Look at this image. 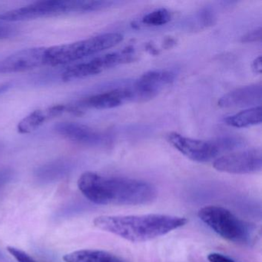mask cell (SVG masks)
Masks as SVG:
<instances>
[{"label": "cell", "instance_id": "6da1fadb", "mask_svg": "<svg viewBox=\"0 0 262 262\" xmlns=\"http://www.w3.org/2000/svg\"><path fill=\"white\" fill-rule=\"evenodd\" d=\"M78 187L88 200L96 205H147L157 197L156 188L145 181L108 177L92 171L79 177Z\"/></svg>", "mask_w": 262, "mask_h": 262}, {"label": "cell", "instance_id": "7a4b0ae2", "mask_svg": "<svg viewBox=\"0 0 262 262\" xmlns=\"http://www.w3.org/2000/svg\"><path fill=\"white\" fill-rule=\"evenodd\" d=\"M185 217L167 214L101 215L95 226L131 242H144L165 235L186 225Z\"/></svg>", "mask_w": 262, "mask_h": 262}, {"label": "cell", "instance_id": "3957f363", "mask_svg": "<svg viewBox=\"0 0 262 262\" xmlns=\"http://www.w3.org/2000/svg\"><path fill=\"white\" fill-rule=\"evenodd\" d=\"M114 4L116 3L112 1L47 0L6 12L0 16V19L7 23L22 22L71 13H91L110 8Z\"/></svg>", "mask_w": 262, "mask_h": 262}, {"label": "cell", "instance_id": "277c9868", "mask_svg": "<svg viewBox=\"0 0 262 262\" xmlns=\"http://www.w3.org/2000/svg\"><path fill=\"white\" fill-rule=\"evenodd\" d=\"M123 40L120 33H108L72 43L47 48L45 66L59 67L77 62L113 48Z\"/></svg>", "mask_w": 262, "mask_h": 262}, {"label": "cell", "instance_id": "5b68a950", "mask_svg": "<svg viewBox=\"0 0 262 262\" xmlns=\"http://www.w3.org/2000/svg\"><path fill=\"white\" fill-rule=\"evenodd\" d=\"M200 220L219 235L230 242L249 244L252 242L254 228L223 207L208 205L198 212Z\"/></svg>", "mask_w": 262, "mask_h": 262}, {"label": "cell", "instance_id": "8992f818", "mask_svg": "<svg viewBox=\"0 0 262 262\" xmlns=\"http://www.w3.org/2000/svg\"><path fill=\"white\" fill-rule=\"evenodd\" d=\"M134 53L129 49L97 56L88 62L76 64L66 70L62 74L65 82L85 79L99 74L108 69L133 60Z\"/></svg>", "mask_w": 262, "mask_h": 262}, {"label": "cell", "instance_id": "52a82bcc", "mask_svg": "<svg viewBox=\"0 0 262 262\" xmlns=\"http://www.w3.org/2000/svg\"><path fill=\"white\" fill-rule=\"evenodd\" d=\"M167 140L183 156L199 163L215 160L222 153L217 141L208 142L191 139L176 133L168 134Z\"/></svg>", "mask_w": 262, "mask_h": 262}, {"label": "cell", "instance_id": "ba28073f", "mask_svg": "<svg viewBox=\"0 0 262 262\" xmlns=\"http://www.w3.org/2000/svg\"><path fill=\"white\" fill-rule=\"evenodd\" d=\"M217 171L229 174H246L258 172L262 168L260 149L245 150L220 156L213 163Z\"/></svg>", "mask_w": 262, "mask_h": 262}, {"label": "cell", "instance_id": "9c48e42d", "mask_svg": "<svg viewBox=\"0 0 262 262\" xmlns=\"http://www.w3.org/2000/svg\"><path fill=\"white\" fill-rule=\"evenodd\" d=\"M176 73L169 70H152L142 75L129 85L133 102H145L156 97L165 87L171 85Z\"/></svg>", "mask_w": 262, "mask_h": 262}, {"label": "cell", "instance_id": "30bf717a", "mask_svg": "<svg viewBox=\"0 0 262 262\" xmlns=\"http://www.w3.org/2000/svg\"><path fill=\"white\" fill-rule=\"evenodd\" d=\"M45 47L19 50L0 60V74L24 73L45 66Z\"/></svg>", "mask_w": 262, "mask_h": 262}, {"label": "cell", "instance_id": "8fae6325", "mask_svg": "<svg viewBox=\"0 0 262 262\" xmlns=\"http://www.w3.org/2000/svg\"><path fill=\"white\" fill-rule=\"evenodd\" d=\"M54 130L62 137L81 145L98 146L108 142L107 135L77 122H59Z\"/></svg>", "mask_w": 262, "mask_h": 262}, {"label": "cell", "instance_id": "7c38bea8", "mask_svg": "<svg viewBox=\"0 0 262 262\" xmlns=\"http://www.w3.org/2000/svg\"><path fill=\"white\" fill-rule=\"evenodd\" d=\"M128 102H133V96L129 85H125L89 96L73 105L81 112L80 108L110 110Z\"/></svg>", "mask_w": 262, "mask_h": 262}, {"label": "cell", "instance_id": "4fadbf2b", "mask_svg": "<svg viewBox=\"0 0 262 262\" xmlns=\"http://www.w3.org/2000/svg\"><path fill=\"white\" fill-rule=\"evenodd\" d=\"M262 85L260 83L245 85L224 95L219 99L217 105L221 108H234L256 107L260 105Z\"/></svg>", "mask_w": 262, "mask_h": 262}, {"label": "cell", "instance_id": "5bb4252c", "mask_svg": "<svg viewBox=\"0 0 262 262\" xmlns=\"http://www.w3.org/2000/svg\"><path fill=\"white\" fill-rule=\"evenodd\" d=\"M67 112L72 113L70 105H56L47 107L43 110H35L19 122L18 132L20 134L31 133L50 119L61 116Z\"/></svg>", "mask_w": 262, "mask_h": 262}, {"label": "cell", "instance_id": "9a60e30c", "mask_svg": "<svg viewBox=\"0 0 262 262\" xmlns=\"http://www.w3.org/2000/svg\"><path fill=\"white\" fill-rule=\"evenodd\" d=\"M74 168L72 159H62L50 161L38 167L34 171L36 180L41 183L50 184L58 182L70 176Z\"/></svg>", "mask_w": 262, "mask_h": 262}, {"label": "cell", "instance_id": "2e32d148", "mask_svg": "<svg viewBox=\"0 0 262 262\" xmlns=\"http://www.w3.org/2000/svg\"><path fill=\"white\" fill-rule=\"evenodd\" d=\"M65 262H126L122 257L102 250L85 249L73 251L63 257Z\"/></svg>", "mask_w": 262, "mask_h": 262}, {"label": "cell", "instance_id": "e0dca14e", "mask_svg": "<svg viewBox=\"0 0 262 262\" xmlns=\"http://www.w3.org/2000/svg\"><path fill=\"white\" fill-rule=\"evenodd\" d=\"M261 122V106L252 107L225 119V123L233 128H248Z\"/></svg>", "mask_w": 262, "mask_h": 262}, {"label": "cell", "instance_id": "ac0fdd59", "mask_svg": "<svg viewBox=\"0 0 262 262\" xmlns=\"http://www.w3.org/2000/svg\"><path fill=\"white\" fill-rule=\"evenodd\" d=\"M171 19V13L166 9L161 8L144 16L141 23L145 27H161L169 23Z\"/></svg>", "mask_w": 262, "mask_h": 262}, {"label": "cell", "instance_id": "d6986e66", "mask_svg": "<svg viewBox=\"0 0 262 262\" xmlns=\"http://www.w3.org/2000/svg\"><path fill=\"white\" fill-rule=\"evenodd\" d=\"M7 250L18 262H39L36 259L31 257L30 254H27L23 250L19 249V248L9 246Z\"/></svg>", "mask_w": 262, "mask_h": 262}, {"label": "cell", "instance_id": "ffe728a7", "mask_svg": "<svg viewBox=\"0 0 262 262\" xmlns=\"http://www.w3.org/2000/svg\"><path fill=\"white\" fill-rule=\"evenodd\" d=\"M13 171L10 168H0V191L12 180Z\"/></svg>", "mask_w": 262, "mask_h": 262}, {"label": "cell", "instance_id": "44dd1931", "mask_svg": "<svg viewBox=\"0 0 262 262\" xmlns=\"http://www.w3.org/2000/svg\"><path fill=\"white\" fill-rule=\"evenodd\" d=\"M261 40V28L255 29L245 34L242 38V42H255Z\"/></svg>", "mask_w": 262, "mask_h": 262}, {"label": "cell", "instance_id": "7402d4cb", "mask_svg": "<svg viewBox=\"0 0 262 262\" xmlns=\"http://www.w3.org/2000/svg\"><path fill=\"white\" fill-rule=\"evenodd\" d=\"M16 30L15 27L7 24H0V40L14 36Z\"/></svg>", "mask_w": 262, "mask_h": 262}, {"label": "cell", "instance_id": "603a6c76", "mask_svg": "<svg viewBox=\"0 0 262 262\" xmlns=\"http://www.w3.org/2000/svg\"><path fill=\"white\" fill-rule=\"evenodd\" d=\"M208 260L209 262H237L228 256L215 252L208 254Z\"/></svg>", "mask_w": 262, "mask_h": 262}, {"label": "cell", "instance_id": "cb8c5ba5", "mask_svg": "<svg viewBox=\"0 0 262 262\" xmlns=\"http://www.w3.org/2000/svg\"><path fill=\"white\" fill-rule=\"evenodd\" d=\"M252 67L253 72L256 74L260 75L261 74L262 72V59L261 56H258V57L256 58L252 62Z\"/></svg>", "mask_w": 262, "mask_h": 262}, {"label": "cell", "instance_id": "d4e9b609", "mask_svg": "<svg viewBox=\"0 0 262 262\" xmlns=\"http://www.w3.org/2000/svg\"><path fill=\"white\" fill-rule=\"evenodd\" d=\"M11 86L12 85L10 83H5L0 85V94H2V93H5V92L8 91Z\"/></svg>", "mask_w": 262, "mask_h": 262}, {"label": "cell", "instance_id": "484cf974", "mask_svg": "<svg viewBox=\"0 0 262 262\" xmlns=\"http://www.w3.org/2000/svg\"><path fill=\"white\" fill-rule=\"evenodd\" d=\"M6 261V257L4 255L1 251H0V262H5Z\"/></svg>", "mask_w": 262, "mask_h": 262}]
</instances>
